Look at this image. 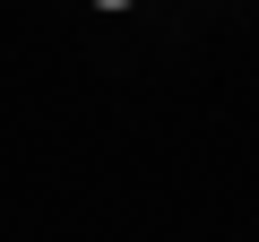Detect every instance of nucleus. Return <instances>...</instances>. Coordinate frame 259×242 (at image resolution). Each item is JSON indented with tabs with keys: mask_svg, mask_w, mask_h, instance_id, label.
Here are the masks:
<instances>
[{
	"mask_svg": "<svg viewBox=\"0 0 259 242\" xmlns=\"http://www.w3.org/2000/svg\"><path fill=\"white\" fill-rule=\"evenodd\" d=\"M95 9H130V0H95Z\"/></svg>",
	"mask_w": 259,
	"mask_h": 242,
	"instance_id": "obj_1",
	"label": "nucleus"
}]
</instances>
